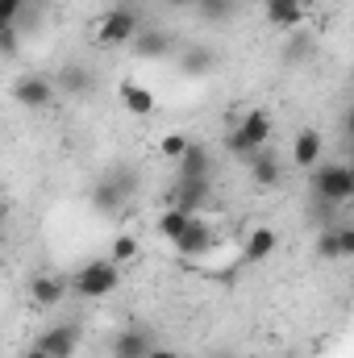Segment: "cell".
<instances>
[{"label":"cell","mask_w":354,"mask_h":358,"mask_svg":"<svg viewBox=\"0 0 354 358\" xmlns=\"http://www.w3.org/2000/svg\"><path fill=\"white\" fill-rule=\"evenodd\" d=\"M225 150L234 155V159H250L259 146L271 142V117H267L263 108H250V113H242L229 129H225Z\"/></svg>","instance_id":"obj_1"},{"label":"cell","mask_w":354,"mask_h":358,"mask_svg":"<svg viewBox=\"0 0 354 358\" xmlns=\"http://www.w3.org/2000/svg\"><path fill=\"white\" fill-rule=\"evenodd\" d=\"M138 29H142V13H138L134 4H117V8H108V13L96 21L92 38H96V46L113 50V46H129V42L138 38Z\"/></svg>","instance_id":"obj_2"},{"label":"cell","mask_w":354,"mask_h":358,"mask_svg":"<svg viewBox=\"0 0 354 358\" xmlns=\"http://www.w3.org/2000/svg\"><path fill=\"white\" fill-rule=\"evenodd\" d=\"M121 287V267L113 259H88L84 267L71 275V292H80L84 300H100V296H113Z\"/></svg>","instance_id":"obj_3"},{"label":"cell","mask_w":354,"mask_h":358,"mask_svg":"<svg viewBox=\"0 0 354 358\" xmlns=\"http://www.w3.org/2000/svg\"><path fill=\"white\" fill-rule=\"evenodd\" d=\"M134 192H138V176H134L129 167H121V171H113V176L96 179V187H92V208H96L100 217H117V213L129 204Z\"/></svg>","instance_id":"obj_4"},{"label":"cell","mask_w":354,"mask_h":358,"mask_svg":"<svg viewBox=\"0 0 354 358\" xmlns=\"http://www.w3.org/2000/svg\"><path fill=\"white\" fill-rule=\"evenodd\" d=\"M313 200H330V204H346L354 196V171L346 163H317L309 171Z\"/></svg>","instance_id":"obj_5"},{"label":"cell","mask_w":354,"mask_h":358,"mask_svg":"<svg viewBox=\"0 0 354 358\" xmlns=\"http://www.w3.org/2000/svg\"><path fill=\"white\" fill-rule=\"evenodd\" d=\"M171 246H176L183 259H204V255H213V250L221 246V234H217V229H213L200 213H196V217H187L183 234H179Z\"/></svg>","instance_id":"obj_6"},{"label":"cell","mask_w":354,"mask_h":358,"mask_svg":"<svg viewBox=\"0 0 354 358\" xmlns=\"http://www.w3.org/2000/svg\"><path fill=\"white\" fill-rule=\"evenodd\" d=\"M34 346L46 358H76V350H80V325L76 321H59V325L42 329Z\"/></svg>","instance_id":"obj_7"},{"label":"cell","mask_w":354,"mask_h":358,"mask_svg":"<svg viewBox=\"0 0 354 358\" xmlns=\"http://www.w3.org/2000/svg\"><path fill=\"white\" fill-rule=\"evenodd\" d=\"M55 84L46 80V76H21L17 84H13V100L21 104V108H34V113H42V108H50L55 104Z\"/></svg>","instance_id":"obj_8"},{"label":"cell","mask_w":354,"mask_h":358,"mask_svg":"<svg viewBox=\"0 0 354 358\" xmlns=\"http://www.w3.org/2000/svg\"><path fill=\"white\" fill-rule=\"evenodd\" d=\"M317 255H321L325 263L351 259V255H354V225H351V221H338V225L321 229V234H317Z\"/></svg>","instance_id":"obj_9"},{"label":"cell","mask_w":354,"mask_h":358,"mask_svg":"<svg viewBox=\"0 0 354 358\" xmlns=\"http://www.w3.org/2000/svg\"><path fill=\"white\" fill-rule=\"evenodd\" d=\"M67 292H71V279H63V275L42 271V275L29 279V300H34L38 308H59V304L67 300Z\"/></svg>","instance_id":"obj_10"},{"label":"cell","mask_w":354,"mask_h":358,"mask_svg":"<svg viewBox=\"0 0 354 358\" xmlns=\"http://www.w3.org/2000/svg\"><path fill=\"white\" fill-rule=\"evenodd\" d=\"M246 171H250V183H255V187H279V179H283V159H279L271 146H259V150L246 159Z\"/></svg>","instance_id":"obj_11"},{"label":"cell","mask_w":354,"mask_h":358,"mask_svg":"<svg viewBox=\"0 0 354 358\" xmlns=\"http://www.w3.org/2000/svg\"><path fill=\"white\" fill-rule=\"evenodd\" d=\"M213 67H217V50L208 42H192L179 50V71L187 80H204V76H213Z\"/></svg>","instance_id":"obj_12"},{"label":"cell","mask_w":354,"mask_h":358,"mask_svg":"<svg viewBox=\"0 0 354 358\" xmlns=\"http://www.w3.org/2000/svg\"><path fill=\"white\" fill-rule=\"evenodd\" d=\"M176 163H179V179H208L213 176V155L196 138H187V146H183V155H179Z\"/></svg>","instance_id":"obj_13"},{"label":"cell","mask_w":354,"mask_h":358,"mask_svg":"<svg viewBox=\"0 0 354 358\" xmlns=\"http://www.w3.org/2000/svg\"><path fill=\"white\" fill-rule=\"evenodd\" d=\"M321 155H325L321 129H300V134L292 138V163H296L300 171H313V167L321 163Z\"/></svg>","instance_id":"obj_14"},{"label":"cell","mask_w":354,"mask_h":358,"mask_svg":"<svg viewBox=\"0 0 354 358\" xmlns=\"http://www.w3.org/2000/svg\"><path fill=\"white\" fill-rule=\"evenodd\" d=\"M208 200H213V187H208V179H179V183H176V196H171V208L200 213Z\"/></svg>","instance_id":"obj_15"},{"label":"cell","mask_w":354,"mask_h":358,"mask_svg":"<svg viewBox=\"0 0 354 358\" xmlns=\"http://www.w3.org/2000/svg\"><path fill=\"white\" fill-rule=\"evenodd\" d=\"M150 346H155V334L142 329V325H129V329L117 334V342H113V358H146L150 355Z\"/></svg>","instance_id":"obj_16"},{"label":"cell","mask_w":354,"mask_h":358,"mask_svg":"<svg viewBox=\"0 0 354 358\" xmlns=\"http://www.w3.org/2000/svg\"><path fill=\"white\" fill-rule=\"evenodd\" d=\"M263 17L275 29H300L304 21V0H263Z\"/></svg>","instance_id":"obj_17"},{"label":"cell","mask_w":354,"mask_h":358,"mask_svg":"<svg viewBox=\"0 0 354 358\" xmlns=\"http://www.w3.org/2000/svg\"><path fill=\"white\" fill-rule=\"evenodd\" d=\"M129 46H134L138 59H167V55L176 50V42H171L167 29H138V38H134Z\"/></svg>","instance_id":"obj_18"},{"label":"cell","mask_w":354,"mask_h":358,"mask_svg":"<svg viewBox=\"0 0 354 358\" xmlns=\"http://www.w3.org/2000/svg\"><path fill=\"white\" fill-rule=\"evenodd\" d=\"M275 246H279V234L267 229V225H255V229L242 238V259H246V263H263V259L275 255Z\"/></svg>","instance_id":"obj_19"},{"label":"cell","mask_w":354,"mask_h":358,"mask_svg":"<svg viewBox=\"0 0 354 358\" xmlns=\"http://www.w3.org/2000/svg\"><path fill=\"white\" fill-rule=\"evenodd\" d=\"M121 108L125 113H134V117H150L155 108H159V100H155V92L142 88V84H134V80H121Z\"/></svg>","instance_id":"obj_20"},{"label":"cell","mask_w":354,"mask_h":358,"mask_svg":"<svg viewBox=\"0 0 354 358\" xmlns=\"http://www.w3.org/2000/svg\"><path fill=\"white\" fill-rule=\"evenodd\" d=\"M55 92H67V96H84V92H92V71L84 67V63H67L55 80Z\"/></svg>","instance_id":"obj_21"},{"label":"cell","mask_w":354,"mask_h":358,"mask_svg":"<svg viewBox=\"0 0 354 358\" xmlns=\"http://www.w3.org/2000/svg\"><path fill=\"white\" fill-rule=\"evenodd\" d=\"M142 255V242L134 238V234H117L113 238V246H108V259L117 263V267H125V263H134Z\"/></svg>","instance_id":"obj_22"},{"label":"cell","mask_w":354,"mask_h":358,"mask_svg":"<svg viewBox=\"0 0 354 358\" xmlns=\"http://www.w3.org/2000/svg\"><path fill=\"white\" fill-rule=\"evenodd\" d=\"M196 13H200L204 21L221 25V21H234V13H238V0H196Z\"/></svg>","instance_id":"obj_23"},{"label":"cell","mask_w":354,"mask_h":358,"mask_svg":"<svg viewBox=\"0 0 354 358\" xmlns=\"http://www.w3.org/2000/svg\"><path fill=\"white\" fill-rule=\"evenodd\" d=\"M187 217H196V213H183V208H167V213L159 217V225H155V229H159V238H163V242H176L179 234H183V225H187Z\"/></svg>","instance_id":"obj_24"},{"label":"cell","mask_w":354,"mask_h":358,"mask_svg":"<svg viewBox=\"0 0 354 358\" xmlns=\"http://www.w3.org/2000/svg\"><path fill=\"white\" fill-rule=\"evenodd\" d=\"M304 59H313V38H309V34H296V38L283 46V63H304Z\"/></svg>","instance_id":"obj_25"},{"label":"cell","mask_w":354,"mask_h":358,"mask_svg":"<svg viewBox=\"0 0 354 358\" xmlns=\"http://www.w3.org/2000/svg\"><path fill=\"white\" fill-rule=\"evenodd\" d=\"M29 13V0H0V29L4 25H21Z\"/></svg>","instance_id":"obj_26"},{"label":"cell","mask_w":354,"mask_h":358,"mask_svg":"<svg viewBox=\"0 0 354 358\" xmlns=\"http://www.w3.org/2000/svg\"><path fill=\"white\" fill-rule=\"evenodd\" d=\"M21 38H25L21 25H4V29H0V59H13V55L21 50Z\"/></svg>","instance_id":"obj_27"},{"label":"cell","mask_w":354,"mask_h":358,"mask_svg":"<svg viewBox=\"0 0 354 358\" xmlns=\"http://www.w3.org/2000/svg\"><path fill=\"white\" fill-rule=\"evenodd\" d=\"M183 146H187V138H183V134H167V138H163V155H167V159H179V155H183Z\"/></svg>","instance_id":"obj_28"},{"label":"cell","mask_w":354,"mask_h":358,"mask_svg":"<svg viewBox=\"0 0 354 358\" xmlns=\"http://www.w3.org/2000/svg\"><path fill=\"white\" fill-rule=\"evenodd\" d=\"M146 358H179L176 350H167V346H150V355Z\"/></svg>","instance_id":"obj_29"},{"label":"cell","mask_w":354,"mask_h":358,"mask_svg":"<svg viewBox=\"0 0 354 358\" xmlns=\"http://www.w3.org/2000/svg\"><path fill=\"white\" fill-rule=\"evenodd\" d=\"M167 8H196V0H163Z\"/></svg>","instance_id":"obj_30"},{"label":"cell","mask_w":354,"mask_h":358,"mask_svg":"<svg viewBox=\"0 0 354 358\" xmlns=\"http://www.w3.org/2000/svg\"><path fill=\"white\" fill-rule=\"evenodd\" d=\"M21 358H46V355H42L38 346H25V350H21Z\"/></svg>","instance_id":"obj_31"}]
</instances>
